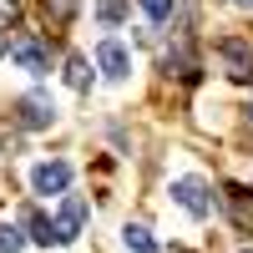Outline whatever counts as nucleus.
Instances as JSON below:
<instances>
[{"label": "nucleus", "mask_w": 253, "mask_h": 253, "mask_svg": "<svg viewBox=\"0 0 253 253\" xmlns=\"http://www.w3.org/2000/svg\"><path fill=\"white\" fill-rule=\"evenodd\" d=\"M96 15H101V26H122L126 20V0H96Z\"/></svg>", "instance_id": "nucleus-14"}, {"label": "nucleus", "mask_w": 253, "mask_h": 253, "mask_svg": "<svg viewBox=\"0 0 253 253\" xmlns=\"http://www.w3.org/2000/svg\"><path fill=\"white\" fill-rule=\"evenodd\" d=\"M66 86H76V91H86V86H91V71H86V61H81V56L66 61Z\"/></svg>", "instance_id": "nucleus-13"}, {"label": "nucleus", "mask_w": 253, "mask_h": 253, "mask_svg": "<svg viewBox=\"0 0 253 253\" xmlns=\"http://www.w3.org/2000/svg\"><path fill=\"white\" fill-rule=\"evenodd\" d=\"M126 248H132V253H157V243H152V233H147V228L142 223H126Z\"/></svg>", "instance_id": "nucleus-11"}, {"label": "nucleus", "mask_w": 253, "mask_h": 253, "mask_svg": "<svg viewBox=\"0 0 253 253\" xmlns=\"http://www.w3.org/2000/svg\"><path fill=\"white\" fill-rule=\"evenodd\" d=\"M81 223H86V198L66 193V203H61V218H56V243H71L81 233Z\"/></svg>", "instance_id": "nucleus-4"}, {"label": "nucleus", "mask_w": 253, "mask_h": 253, "mask_svg": "<svg viewBox=\"0 0 253 253\" xmlns=\"http://www.w3.org/2000/svg\"><path fill=\"white\" fill-rule=\"evenodd\" d=\"M26 228H31V238H36V243H46V248L56 243V223H46L41 213H26Z\"/></svg>", "instance_id": "nucleus-12"}, {"label": "nucleus", "mask_w": 253, "mask_h": 253, "mask_svg": "<svg viewBox=\"0 0 253 253\" xmlns=\"http://www.w3.org/2000/svg\"><path fill=\"white\" fill-rule=\"evenodd\" d=\"M15 117H20V126H51L56 107H51V96L31 91V96H20V101H15Z\"/></svg>", "instance_id": "nucleus-7"}, {"label": "nucleus", "mask_w": 253, "mask_h": 253, "mask_svg": "<svg viewBox=\"0 0 253 253\" xmlns=\"http://www.w3.org/2000/svg\"><path fill=\"white\" fill-rule=\"evenodd\" d=\"M31 187H36L41 198H51V193H66V187H71V167H66V162H41L36 172H31Z\"/></svg>", "instance_id": "nucleus-3"}, {"label": "nucleus", "mask_w": 253, "mask_h": 253, "mask_svg": "<svg viewBox=\"0 0 253 253\" xmlns=\"http://www.w3.org/2000/svg\"><path fill=\"white\" fill-rule=\"evenodd\" d=\"M10 56H15V66H26L31 76H46V71H51V51L41 46L36 36H15V41H10Z\"/></svg>", "instance_id": "nucleus-1"}, {"label": "nucleus", "mask_w": 253, "mask_h": 253, "mask_svg": "<svg viewBox=\"0 0 253 253\" xmlns=\"http://www.w3.org/2000/svg\"><path fill=\"white\" fill-rule=\"evenodd\" d=\"M20 15V0H0V20H15Z\"/></svg>", "instance_id": "nucleus-17"}, {"label": "nucleus", "mask_w": 253, "mask_h": 253, "mask_svg": "<svg viewBox=\"0 0 253 253\" xmlns=\"http://www.w3.org/2000/svg\"><path fill=\"white\" fill-rule=\"evenodd\" d=\"M223 203H228V213H233V228L238 233H253V193L238 182H228L223 187Z\"/></svg>", "instance_id": "nucleus-5"}, {"label": "nucleus", "mask_w": 253, "mask_h": 253, "mask_svg": "<svg viewBox=\"0 0 253 253\" xmlns=\"http://www.w3.org/2000/svg\"><path fill=\"white\" fill-rule=\"evenodd\" d=\"M142 10L152 20H167V15H172V0H142Z\"/></svg>", "instance_id": "nucleus-16"}, {"label": "nucleus", "mask_w": 253, "mask_h": 253, "mask_svg": "<svg viewBox=\"0 0 253 253\" xmlns=\"http://www.w3.org/2000/svg\"><path fill=\"white\" fill-rule=\"evenodd\" d=\"M248 117H253V107H248Z\"/></svg>", "instance_id": "nucleus-20"}, {"label": "nucleus", "mask_w": 253, "mask_h": 253, "mask_svg": "<svg viewBox=\"0 0 253 253\" xmlns=\"http://www.w3.org/2000/svg\"><path fill=\"white\" fill-rule=\"evenodd\" d=\"M41 10H46L51 26H71L76 20V0H41Z\"/></svg>", "instance_id": "nucleus-10"}, {"label": "nucleus", "mask_w": 253, "mask_h": 253, "mask_svg": "<svg viewBox=\"0 0 253 253\" xmlns=\"http://www.w3.org/2000/svg\"><path fill=\"white\" fill-rule=\"evenodd\" d=\"M218 56L228 61V76H248L253 71V46H248V41H238V36H228V41H218Z\"/></svg>", "instance_id": "nucleus-6"}, {"label": "nucleus", "mask_w": 253, "mask_h": 253, "mask_svg": "<svg viewBox=\"0 0 253 253\" xmlns=\"http://www.w3.org/2000/svg\"><path fill=\"white\" fill-rule=\"evenodd\" d=\"M238 5H253V0H238Z\"/></svg>", "instance_id": "nucleus-19"}, {"label": "nucleus", "mask_w": 253, "mask_h": 253, "mask_svg": "<svg viewBox=\"0 0 253 253\" xmlns=\"http://www.w3.org/2000/svg\"><path fill=\"white\" fill-rule=\"evenodd\" d=\"M162 66L172 71V76H182V81H193V76H198V61H193V51H187V46H172Z\"/></svg>", "instance_id": "nucleus-9"}, {"label": "nucleus", "mask_w": 253, "mask_h": 253, "mask_svg": "<svg viewBox=\"0 0 253 253\" xmlns=\"http://www.w3.org/2000/svg\"><path fill=\"white\" fill-rule=\"evenodd\" d=\"M0 51H10V41H5V36H0Z\"/></svg>", "instance_id": "nucleus-18"}, {"label": "nucleus", "mask_w": 253, "mask_h": 253, "mask_svg": "<svg viewBox=\"0 0 253 253\" xmlns=\"http://www.w3.org/2000/svg\"><path fill=\"white\" fill-rule=\"evenodd\" d=\"M20 248H26V238H20L15 228H5V223H0V253H20Z\"/></svg>", "instance_id": "nucleus-15"}, {"label": "nucleus", "mask_w": 253, "mask_h": 253, "mask_svg": "<svg viewBox=\"0 0 253 253\" xmlns=\"http://www.w3.org/2000/svg\"><path fill=\"white\" fill-rule=\"evenodd\" d=\"M172 198H177L193 218H208V213H213V198H208V182H203V177H177V182H172Z\"/></svg>", "instance_id": "nucleus-2"}, {"label": "nucleus", "mask_w": 253, "mask_h": 253, "mask_svg": "<svg viewBox=\"0 0 253 253\" xmlns=\"http://www.w3.org/2000/svg\"><path fill=\"white\" fill-rule=\"evenodd\" d=\"M96 66L107 71L112 81H122L126 71H132V56H126V46H122V41H101V46H96Z\"/></svg>", "instance_id": "nucleus-8"}]
</instances>
